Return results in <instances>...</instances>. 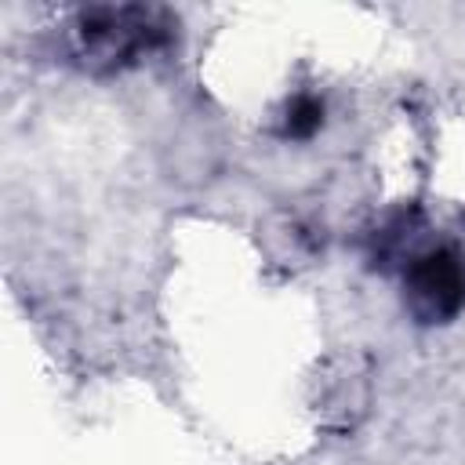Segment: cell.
I'll list each match as a JSON object with an SVG mask.
<instances>
[{
  "label": "cell",
  "instance_id": "obj_4",
  "mask_svg": "<svg viewBox=\"0 0 465 465\" xmlns=\"http://www.w3.org/2000/svg\"><path fill=\"white\" fill-rule=\"evenodd\" d=\"M323 124V102L316 94H298L287 102L283 116H280V134L283 138H312Z\"/></svg>",
  "mask_w": 465,
  "mask_h": 465
},
{
  "label": "cell",
  "instance_id": "obj_1",
  "mask_svg": "<svg viewBox=\"0 0 465 465\" xmlns=\"http://www.w3.org/2000/svg\"><path fill=\"white\" fill-rule=\"evenodd\" d=\"M171 15L145 4H91L65 22V47L87 73H120L171 40Z\"/></svg>",
  "mask_w": 465,
  "mask_h": 465
},
{
  "label": "cell",
  "instance_id": "obj_2",
  "mask_svg": "<svg viewBox=\"0 0 465 465\" xmlns=\"http://www.w3.org/2000/svg\"><path fill=\"white\" fill-rule=\"evenodd\" d=\"M403 305L418 323H450L465 309V254L447 243L418 251L403 265Z\"/></svg>",
  "mask_w": 465,
  "mask_h": 465
},
{
  "label": "cell",
  "instance_id": "obj_3",
  "mask_svg": "<svg viewBox=\"0 0 465 465\" xmlns=\"http://www.w3.org/2000/svg\"><path fill=\"white\" fill-rule=\"evenodd\" d=\"M367 400H371L367 363L360 356L334 360V367L323 374V392H320V418H323V425L338 429V432L356 429V421L367 414Z\"/></svg>",
  "mask_w": 465,
  "mask_h": 465
}]
</instances>
